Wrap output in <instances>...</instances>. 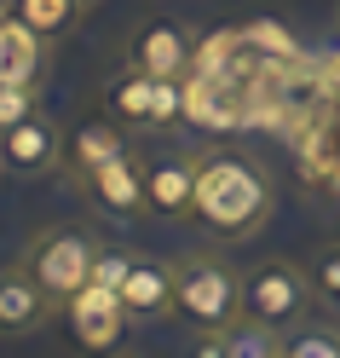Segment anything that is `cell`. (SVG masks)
<instances>
[{
    "label": "cell",
    "instance_id": "6da1fadb",
    "mask_svg": "<svg viewBox=\"0 0 340 358\" xmlns=\"http://www.w3.org/2000/svg\"><path fill=\"white\" fill-rule=\"evenodd\" d=\"M277 214V179L248 150H202L196 162V226L214 243H248Z\"/></svg>",
    "mask_w": 340,
    "mask_h": 358
},
{
    "label": "cell",
    "instance_id": "7a4b0ae2",
    "mask_svg": "<svg viewBox=\"0 0 340 358\" xmlns=\"http://www.w3.org/2000/svg\"><path fill=\"white\" fill-rule=\"evenodd\" d=\"M173 318L191 335H214L242 318V272L219 249H191L173 260Z\"/></svg>",
    "mask_w": 340,
    "mask_h": 358
},
{
    "label": "cell",
    "instance_id": "3957f363",
    "mask_svg": "<svg viewBox=\"0 0 340 358\" xmlns=\"http://www.w3.org/2000/svg\"><path fill=\"white\" fill-rule=\"evenodd\" d=\"M98 255H104V243L87 231V226H40L29 243H24V255H17V266L47 289V295L58 306H70L87 283H93L98 272Z\"/></svg>",
    "mask_w": 340,
    "mask_h": 358
},
{
    "label": "cell",
    "instance_id": "277c9868",
    "mask_svg": "<svg viewBox=\"0 0 340 358\" xmlns=\"http://www.w3.org/2000/svg\"><path fill=\"white\" fill-rule=\"evenodd\" d=\"M317 301V289L306 278V260H260L242 272V312L248 318H265V324H300Z\"/></svg>",
    "mask_w": 340,
    "mask_h": 358
},
{
    "label": "cell",
    "instance_id": "5b68a950",
    "mask_svg": "<svg viewBox=\"0 0 340 358\" xmlns=\"http://www.w3.org/2000/svg\"><path fill=\"white\" fill-rule=\"evenodd\" d=\"M64 127L52 116H24L12 127H0V168L6 173H24V179H40V173H58L64 168Z\"/></svg>",
    "mask_w": 340,
    "mask_h": 358
},
{
    "label": "cell",
    "instance_id": "8992f818",
    "mask_svg": "<svg viewBox=\"0 0 340 358\" xmlns=\"http://www.w3.org/2000/svg\"><path fill=\"white\" fill-rule=\"evenodd\" d=\"M75 196H87L98 214H116V220H145L150 214V196H145V162L133 150L110 156L104 168H93L75 185Z\"/></svg>",
    "mask_w": 340,
    "mask_h": 358
},
{
    "label": "cell",
    "instance_id": "52a82bcc",
    "mask_svg": "<svg viewBox=\"0 0 340 358\" xmlns=\"http://www.w3.org/2000/svg\"><path fill=\"white\" fill-rule=\"evenodd\" d=\"M64 312H70V335H75L81 352H116L121 335L133 329L127 306H121V295H116L110 283H87Z\"/></svg>",
    "mask_w": 340,
    "mask_h": 358
},
{
    "label": "cell",
    "instance_id": "ba28073f",
    "mask_svg": "<svg viewBox=\"0 0 340 358\" xmlns=\"http://www.w3.org/2000/svg\"><path fill=\"white\" fill-rule=\"evenodd\" d=\"M196 162L202 150H168L145 162V196L156 220H191L196 214Z\"/></svg>",
    "mask_w": 340,
    "mask_h": 358
},
{
    "label": "cell",
    "instance_id": "9c48e42d",
    "mask_svg": "<svg viewBox=\"0 0 340 358\" xmlns=\"http://www.w3.org/2000/svg\"><path fill=\"white\" fill-rule=\"evenodd\" d=\"M58 301L40 289L24 266H6L0 272V341H24V335H40L58 318Z\"/></svg>",
    "mask_w": 340,
    "mask_h": 358
},
{
    "label": "cell",
    "instance_id": "30bf717a",
    "mask_svg": "<svg viewBox=\"0 0 340 358\" xmlns=\"http://www.w3.org/2000/svg\"><path fill=\"white\" fill-rule=\"evenodd\" d=\"M121 58L139 64V70H150V76H191L196 41L179 29V24H168V17H150V24H139V29L121 41Z\"/></svg>",
    "mask_w": 340,
    "mask_h": 358
},
{
    "label": "cell",
    "instance_id": "8fae6325",
    "mask_svg": "<svg viewBox=\"0 0 340 358\" xmlns=\"http://www.w3.org/2000/svg\"><path fill=\"white\" fill-rule=\"evenodd\" d=\"M121 306L127 318L150 329V324H168L173 318V260H150V255H133L127 278H121Z\"/></svg>",
    "mask_w": 340,
    "mask_h": 358
},
{
    "label": "cell",
    "instance_id": "7c38bea8",
    "mask_svg": "<svg viewBox=\"0 0 340 358\" xmlns=\"http://www.w3.org/2000/svg\"><path fill=\"white\" fill-rule=\"evenodd\" d=\"M52 70V41L35 35L12 6L0 12V81H17V87H47Z\"/></svg>",
    "mask_w": 340,
    "mask_h": 358
},
{
    "label": "cell",
    "instance_id": "4fadbf2b",
    "mask_svg": "<svg viewBox=\"0 0 340 358\" xmlns=\"http://www.w3.org/2000/svg\"><path fill=\"white\" fill-rule=\"evenodd\" d=\"M121 150H127V127H121L116 116H87V122L70 133V145H64V168H58V179L75 191L93 168H104L110 156H121Z\"/></svg>",
    "mask_w": 340,
    "mask_h": 358
},
{
    "label": "cell",
    "instance_id": "5bb4252c",
    "mask_svg": "<svg viewBox=\"0 0 340 358\" xmlns=\"http://www.w3.org/2000/svg\"><path fill=\"white\" fill-rule=\"evenodd\" d=\"M156 87H162V76H150V70H139V64H127L121 58V70L104 81V116H116L121 127H139V133H150V116H156Z\"/></svg>",
    "mask_w": 340,
    "mask_h": 358
},
{
    "label": "cell",
    "instance_id": "9a60e30c",
    "mask_svg": "<svg viewBox=\"0 0 340 358\" xmlns=\"http://www.w3.org/2000/svg\"><path fill=\"white\" fill-rule=\"evenodd\" d=\"M196 352H208V358H283V329L242 312L237 324H225L214 335H196Z\"/></svg>",
    "mask_w": 340,
    "mask_h": 358
},
{
    "label": "cell",
    "instance_id": "2e32d148",
    "mask_svg": "<svg viewBox=\"0 0 340 358\" xmlns=\"http://www.w3.org/2000/svg\"><path fill=\"white\" fill-rule=\"evenodd\" d=\"M283 358H340V318L334 312H306L300 324L283 329Z\"/></svg>",
    "mask_w": 340,
    "mask_h": 358
},
{
    "label": "cell",
    "instance_id": "e0dca14e",
    "mask_svg": "<svg viewBox=\"0 0 340 358\" xmlns=\"http://www.w3.org/2000/svg\"><path fill=\"white\" fill-rule=\"evenodd\" d=\"M12 12L24 17V24L35 29V35H47V41H64L75 24H81V0H12Z\"/></svg>",
    "mask_w": 340,
    "mask_h": 358
},
{
    "label": "cell",
    "instance_id": "ac0fdd59",
    "mask_svg": "<svg viewBox=\"0 0 340 358\" xmlns=\"http://www.w3.org/2000/svg\"><path fill=\"white\" fill-rule=\"evenodd\" d=\"M306 278H311V289H317V301H323V306L340 295V237L317 243V249L306 255Z\"/></svg>",
    "mask_w": 340,
    "mask_h": 358
},
{
    "label": "cell",
    "instance_id": "d6986e66",
    "mask_svg": "<svg viewBox=\"0 0 340 358\" xmlns=\"http://www.w3.org/2000/svg\"><path fill=\"white\" fill-rule=\"evenodd\" d=\"M40 110V87H17V81H0V127L24 122Z\"/></svg>",
    "mask_w": 340,
    "mask_h": 358
},
{
    "label": "cell",
    "instance_id": "ffe728a7",
    "mask_svg": "<svg viewBox=\"0 0 340 358\" xmlns=\"http://www.w3.org/2000/svg\"><path fill=\"white\" fill-rule=\"evenodd\" d=\"M133 255H139V249H110V243H104V255H98V272H93V283H110V289H121V278H127Z\"/></svg>",
    "mask_w": 340,
    "mask_h": 358
},
{
    "label": "cell",
    "instance_id": "44dd1931",
    "mask_svg": "<svg viewBox=\"0 0 340 358\" xmlns=\"http://www.w3.org/2000/svg\"><path fill=\"white\" fill-rule=\"evenodd\" d=\"M323 312H334V318H340V295H334V301H329V306H323Z\"/></svg>",
    "mask_w": 340,
    "mask_h": 358
},
{
    "label": "cell",
    "instance_id": "7402d4cb",
    "mask_svg": "<svg viewBox=\"0 0 340 358\" xmlns=\"http://www.w3.org/2000/svg\"><path fill=\"white\" fill-rule=\"evenodd\" d=\"M81 6H98V0H81Z\"/></svg>",
    "mask_w": 340,
    "mask_h": 358
}]
</instances>
